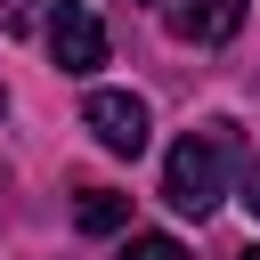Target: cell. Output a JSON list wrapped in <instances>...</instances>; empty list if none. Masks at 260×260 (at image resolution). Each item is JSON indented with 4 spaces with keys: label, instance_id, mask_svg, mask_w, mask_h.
<instances>
[{
    "label": "cell",
    "instance_id": "cell-1",
    "mask_svg": "<svg viewBox=\"0 0 260 260\" xmlns=\"http://www.w3.org/2000/svg\"><path fill=\"white\" fill-rule=\"evenodd\" d=\"M228 171H236V122H203V130H187V138L171 146V162H162V203L187 211V219H203V211H219Z\"/></svg>",
    "mask_w": 260,
    "mask_h": 260
},
{
    "label": "cell",
    "instance_id": "cell-2",
    "mask_svg": "<svg viewBox=\"0 0 260 260\" xmlns=\"http://www.w3.org/2000/svg\"><path fill=\"white\" fill-rule=\"evenodd\" d=\"M81 122H89V138L106 146V154H146V98H130V89H89L81 98Z\"/></svg>",
    "mask_w": 260,
    "mask_h": 260
},
{
    "label": "cell",
    "instance_id": "cell-3",
    "mask_svg": "<svg viewBox=\"0 0 260 260\" xmlns=\"http://www.w3.org/2000/svg\"><path fill=\"white\" fill-rule=\"evenodd\" d=\"M49 57L65 73H98L106 65V24L89 16V0H57L49 8Z\"/></svg>",
    "mask_w": 260,
    "mask_h": 260
},
{
    "label": "cell",
    "instance_id": "cell-4",
    "mask_svg": "<svg viewBox=\"0 0 260 260\" xmlns=\"http://www.w3.org/2000/svg\"><path fill=\"white\" fill-rule=\"evenodd\" d=\"M244 8H252V0H171L162 16H171V32H179V41L219 49V41H236V32H244Z\"/></svg>",
    "mask_w": 260,
    "mask_h": 260
},
{
    "label": "cell",
    "instance_id": "cell-5",
    "mask_svg": "<svg viewBox=\"0 0 260 260\" xmlns=\"http://www.w3.org/2000/svg\"><path fill=\"white\" fill-rule=\"evenodd\" d=\"M73 219H81V236H114V228L130 219V195H114V187H81Z\"/></svg>",
    "mask_w": 260,
    "mask_h": 260
},
{
    "label": "cell",
    "instance_id": "cell-6",
    "mask_svg": "<svg viewBox=\"0 0 260 260\" xmlns=\"http://www.w3.org/2000/svg\"><path fill=\"white\" fill-rule=\"evenodd\" d=\"M122 260H195V252H187L179 236H130V244H122Z\"/></svg>",
    "mask_w": 260,
    "mask_h": 260
},
{
    "label": "cell",
    "instance_id": "cell-7",
    "mask_svg": "<svg viewBox=\"0 0 260 260\" xmlns=\"http://www.w3.org/2000/svg\"><path fill=\"white\" fill-rule=\"evenodd\" d=\"M244 211H252V219H260V154H252V162H244Z\"/></svg>",
    "mask_w": 260,
    "mask_h": 260
},
{
    "label": "cell",
    "instance_id": "cell-8",
    "mask_svg": "<svg viewBox=\"0 0 260 260\" xmlns=\"http://www.w3.org/2000/svg\"><path fill=\"white\" fill-rule=\"evenodd\" d=\"M0 16H8V32H24L32 24V0H0Z\"/></svg>",
    "mask_w": 260,
    "mask_h": 260
},
{
    "label": "cell",
    "instance_id": "cell-9",
    "mask_svg": "<svg viewBox=\"0 0 260 260\" xmlns=\"http://www.w3.org/2000/svg\"><path fill=\"white\" fill-rule=\"evenodd\" d=\"M236 260H260V244H252V252H236Z\"/></svg>",
    "mask_w": 260,
    "mask_h": 260
},
{
    "label": "cell",
    "instance_id": "cell-10",
    "mask_svg": "<svg viewBox=\"0 0 260 260\" xmlns=\"http://www.w3.org/2000/svg\"><path fill=\"white\" fill-rule=\"evenodd\" d=\"M0 114H8V89H0Z\"/></svg>",
    "mask_w": 260,
    "mask_h": 260
}]
</instances>
